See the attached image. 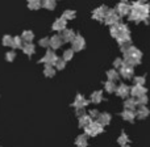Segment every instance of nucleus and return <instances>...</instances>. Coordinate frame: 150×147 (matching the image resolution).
I'll return each instance as SVG.
<instances>
[{
    "label": "nucleus",
    "instance_id": "nucleus-1",
    "mask_svg": "<svg viewBox=\"0 0 150 147\" xmlns=\"http://www.w3.org/2000/svg\"><path fill=\"white\" fill-rule=\"evenodd\" d=\"M84 130H86V134L87 135L95 137V135H98L99 133L103 132V125H100L98 121H92L87 127H84Z\"/></svg>",
    "mask_w": 150,
    "mask_h": 147
},
{
    "label": "nucleus",
    "instance_id": "nucleus-2",
    "mask_svg": "<svg viewBox=\"0 0 150 147\" xmlns=\"http://www.w3.org/2000/svg\"><path fill=\"white\" fill-rule=\"evenodd\" d=\"M57 59H58V57L55 55V53L52 51V50H47L46 54H45L44 57L40 59V62L45 63L46 66H54V63H55V60H57Z\"/></svg>",
    "mask_w": 150,
    "mask_h": 147
},
{
    "label": "nucleus",
    "instance_id": "nucleus-3",
    "mask_svg": "<svg viewBox=\"0 0 150 147\" xmlns=\"http://www.w3.org/2000/svg\"><path fill=\"white\" fill-rule=\"evenodd\" d=\"M104 20H105V24H108V25H117L119 24V15L116 13V11H113V9H111L109 11L108 9V12H107V15H105V17H104Z\"/></svg>",
    "mask_w": 150,
    "mask_h": 147
},
{
    "label": "nucleus",
    "instance_id": "nucleus-4",
    "mask_svg": "<svg viewBox=\"0 0 150 147\" xmlns=\"http://www.w3.org/2000/svg\"><path fill=\"white\" fill-rule=\"evenodd\" d=\"M73 44V50L74 51H80L82 49H84V46H86V41H84V38H83L82 36H75V38H74V41L71 42Z\"/></svg>",
    "mask_w": 150,
    "mask_h": 147
},
{
    "label": "nucleus",
    "instance_id": "nucleus-5",
    "mask_svg": "<svg viewBox=\"0 0 150 147\" xmlns=\"http://www.w3.org/2000/svg\"><path fill=\"white\" fill-rule=\"evenodd\" d=\"M107 12H108V8H107L105 5H101V7L96 8V9L93 11V13H92V17L95 18V20L101 21V20H104V17H105Z\"/></svg>",
    "mask_w": 150,
    "mask_h": 147
},
{
    "label": "nucleus",
    "instance_id": "nucleus-6",
    "mask_svg": "<svg viewBox=\"0 0 150 147\" xmlns=\"http://www.w3.org/2000/svg\"><path fill=\"white\" fill-rule=\"evenodd\" d=\"M146 92H148V89H146L144 85H133L132 88H130V95L134 96V97H141V96L146 95Z\"/></svg>",
    "mask_w": 150,
    "mask_h": 147
},
{
    "label": "nucleus",
    "instance_id": "nucleus-7",
    "mask_svg": "<svg viewBox=\"0 0 150 147\" xmlns=\"http://www.w3.org/2000/svg\"><path fill=\"white\" fill-rule=\"evenodd\" d=\"M62 44H63L62 37L58 36V34H55V36H53L52 38H50V45L49 46H52L53 50H57V49H59V47L62 46Z\"/></svg>",
    "mask_w": 150,
    "mask_h": 147
},
{
    "label": "nucleus",
    "instance_id": "nucleus-8",
    "mask_svg": "<svg viewBox=\"0 0 150 147\" xmlns=\"http://www.w3.org/2000/svg\"><path fill=\"white\" fill-rule=\"evenodd\" d=\"M130 12V5L129 4H125V3H120L116 8V13L120 16H125V15H129Z\"/></svg>",
    "mask_w": 150,
    "mask_h": 147
},
{
    "label": "nucleus",
    "instance_id": "nucleus-9",
    "mask_svg": "<svg viewBox=\"0 0 150 147\" xmlns=\"http://www.w3.org/2000/svg\"><path fill=\"white\" fill-rule=\"evenodd\" d=\"M120 75L125 79H129L130 76L133 75V67L132 66H127V65H122L120 67Z\"/></svg>",
    "mask_w": 150,
    "mask_h": 147
},
{
    "label": "nucleus",
    "instance_id": "nucleus-10",
    "mask_svg": "<svg viewBox=\"0 0 150 147\" xmlns=\"http://www.w3.org/2000/svg\"><path fill=\"white\" fill-rule=\"evenodd\" d=\"M75 36H76V34L74 33V30H71V29H65L61 37H62L63 42H73Z\"/></svg>",
    "mask_w": 150,
    "mask_h": 147
},
{
    "label": "nucleus",
    "instance_id": "nucleus-11",
    "mask_svg": "<svg viewBox=\"0 0 150 147\" xmlns=\"http://www.w3.org/2000/svg\"><path fill=\"white\" fill-rule=\"evenodd\" d=\"M53 30H57V32H62L66 29V20H63L62 17L58 18V20L54 21V24H53Z\"/></svg>",
    "mask_w": 150,
    "mask_h": 147
},
{
    "label": "nucleus",
    "instance_id": "nucleus-12",
    "mask_svg": "<svg viewBox=\"0 0 150 147\" xmlns=\"http://www.w3.org/2000/svg\"><path fill=\"white\" fill-rule=\"evenodd\" d=\"M116 92L120 97H127V96L130 93V88L128 87L127 84H120L119 87L116 88Z\"/></svg>",
    "mask_w": 150,
    "mask_h": 147
},
{
    "label": "nucleus",
    "instance_id": "nucleus-13",
    "mask_svg": "<svg viewBox=\"0 0 150 147\" xmlns=\"http://www.w3.org/2000/svg\"><path fill=\"white\" fill-rule=\"evenodd\" d=\"M87 104H88V101L86 100V98L83 97L82 95H78V96H76V98H75V101H74L73 105H74L76 109H80V108H84V106L87 105Z\"/></svg>",
    "mask_w": 150,
    "mask_h": 147
},
{
    "label": "nucleus",
    "instance_id": "nucleus-14",
    "mask_svg": "<svg viewBox=\"0 0 150 147\" xmlns=\"http://www.w3.org/2000/svg\"><path fill=\"white\" fill-rule=\"evenodd\" d=\"M21 39L25 44H32V41L34 39V33L32 30H24L23 34H21Z\"/></svg>",
    "mask_w": 150,
    "mask_h": 147
},
{
    "label": "nucleus",
    "instance_id": "nucleus-15",
    "mask_svg": "<svg viewBox=\"0 0 150 147\" xmlns=\"http://www.w3.org/2000/svg\"><path fill=\"white\" fill-rule=\"evenodd\" d=\"M42 7V0H28V8L32 11H37Z\"/></svg>",
    "mask_w": 150,
    "mask_h": 147
},
{
    "label": "nucleus",
    "instance_id": "nucleus-16",
    "mask_svg": "<svg viewBox=\"0 0 150 147\" xmlns=\"http://www.w3.org/2000/svg\"><path fill=\"white\" fill-rule=\"evenodd\" d=\"M23 51L25 53L26 55H33L34 53H36V46L33 45V42H32V44H24Z\"/></svg>",
    "mask_w": 150,
    "mask_h": 147
},
{
    "label": "nucleus",
    "instance_id": "nucleus-17",
    "mask_svg": "<svg viewBox=\"0 0 150 147\" xmlns=\"http://www.w3.org/2000/svg\"><path fill=\"white\" fill-rule=\"evenodd\" d=\"M23 46H24V41L21 39V37L20 36L13 37L12 46H11V47H13V49H23Z\"/></svg>",
    "mask_w": 150,
    "mask_h": 147
},
{
    "label": "nucleus",
    "instance_id": "nucleus-18",
    "mask_svg": "<svg viewBox=\"0 0 150 147\" xmlns=\"http://www.w3.org/2000/svg\"><path fill=\"white\" fill-rule=\"evenodd\" d=\"M136 105H137V101H136L134 98H128V100H125V103H124L125 110H133L134 112Z\"/></svg>",
    "mask_w": 150,
    "mask_h": 147
},
{
    "label": "nucleus",
    "instance_id": "nucleus-19",
    "mask_svg": "<svg viewBox=\"0 0 150 147\" xmlns=\"http://www.w3.org/2000/svg\"><path fill=\"white\" fill-rule=\"evenodd\" d=\"M109 121H111V116H109L108 113H101L100 116H99V118H98V122L100 125H103V126L108 125Z\"/></svg>",
    "mask_w": 150,
    "mask_h": 147
},
{
    "label": "nucleus",
    "instance_id": "nucleus-20",
    "mask_svg": "<svg viewBox=\"0 0 150 147\" xmlns=\"http://www.w3.org/2000/svg\"><path fill=\"white\" fill-rule=\"evenodd\" d=\"M91 122L92 121H91V117L88 116V114H84V116L79 117V126L80 127H87Z\"/></svg>",
    "mask_w": 150,
    "mask_h": 147
},
{
    "label": "nucleus",
    "instance_id": "nucleus-21",
    "mask_svg": "<svg viewBox=\"0 0 150 147\" xmlns=\"http://www.w3.org/2000/svg\"><path fill=\"white\" fill-rule=\"evenodd\" d=\"M121 117L125 120V121H133L136 117V113L133 110H124L121 113Z\"/></svg>",
    "mask_w": 150,
    "mask_h": 147
},
{
    "label": "nucleus",
    "instance_id": "nucleus-22",
    "mask_svg": "<svg viewBox=\"0 0 150 147\" xmlns=\"http://www.w3.org/2000/svg\"><path fill=\"white\" fill-rule=\"evenodd\" d=\"M101 100H103V93H101V91H96V92H93L92 95H91V101H92V103L99 104Z\"/></svg>",
    "mask_w": 150,
    "mask_h": 147
},
{
    "label": "nucleus",
    "instance_id": "nucleus-23",
    "mask_svg": "<svg viewBox=\"0 0 150 147\" xmlns=\"http://www.w3.org/2000/svg\"><path fill=\"white\" fill-rule=\"evenodd\" d=\"M136 116H137L138 118H146V117L149 116V109L146 108V106H141V108L137 110Z\"/></svg>",
    "mask_w": 150,
    "mask_h": 147
},
{
    "label": "nucleus",
    "instance_id": "nucleus-24",
    "mask_svg": "<svg viewBox=\"0 0 150 147\" xmlns=\"http://www.w3.org/2000/svg\"><path fill=\"white\" fill-rule=\"evenodd\" d=\"M55 5H57V1L55 0H42V7L46 8V9H54Z\"/></svg>",
    "mask_w": 150,
    "mask_h": 147
},
{
    "label": "nucleus",
    "instance_id": "nucleus-25",
    "mask_svg": "<svg viewBox=\"0 0 150 147\" xmlns=\"http://www.w3.org/2000/svg\"><path fill=\"white\" fill-rule=\"evenodd\" d=\"M75 145L78 147H86L87 146V135H79L75 141Z\"/></svg>",
    "mask_w": 150,
    "mask_h": 147
},
{
    "label": "nucleus",
    "instance_id": "nucleus-26",
    "mask_svg": "<svg viewBox=\"0 0 150 147\" xmlns=\"http://www.w3.org/2000/svg\"><path fill=\"white\" fill-rule=\"evenodd\" d=\"M44 75L46 77H53L55 75V68L53 66H45L44 68Z\"/></svg>",
    "mask_w": 150,
    "mask_h": 147
},
{
    "label": "nucleus",
    "instance_id": "nucleus-27",
    "mask_svg": "<svg viewBox=\"0 0 150 147\" xmlns=\"http://www.w3.org/2000/svg\"><path fill=\"white\" fill-rule=\"evenodd\" d=\"M73 57H74V50L73 49H69V50H65V51H63L62 59L65 60V62H69V60L73 59Z\"/></svg>",
    "mask_w": 150,
    "mask_h": 147
},
{
    "label": "nucleus",
    "instance_id": "nucleus-28",
    "mask_svg": "<svg viewBox=\"0 0 150 147\" xmlns=\"http://www.w3.org/2000/svg\"><path fill=\"white\" fill-rule=\"evenodd\" d=\"M75 15H76V13L74 12V11H71V9H67V11H65V12H63V15H62V18L63 20H73V18H75Z\"/></svg>",
    "mask_w": 150,
    "mask_h": 147
},
{
    "label": "nucleus",
    "instance_id": "nucleus-29",
    "mask_svg": "<svg viewBox=\"0 0 150 147\" xmlns=\"http://www.w3.org/2000/svg\"><path fill=\"white\" fill-rule=\"evenodd\" d=\"M104 87H105V91L107 92H109V93H112V92H115V91H116V84H115L113 82H111V80H108V82L105 83V85H104Z\"/></svg>",
    "mask_w": 150,
    "mask_h": 147
},
{
    "label": "nucleus",
    "instance_id": "nucleus-30",
    "mask_svg": "<svg viewBox=\"0 0 150 147\" xmlns=\"http://www.w3.org/2000/svg\"><path fill=\"white\" fill-rule=\"evenodd\" d=\"M107 76H108V79L111 80V82H113V80H117L120 76V74L117 72L116 70H109L108 72H107Z\"/></svg>",
    "mask_w": 150,
    "mask_h": 147
},
{
    "label": "nucleus",
    "instance_id": "nucleus-31",
    "mask_svg": "<svg viewBox=\"0 0 150 147\" xmlns=\"http://www.w3.org/2000/svg\"><path fill=\"white\" fill-rule=\"evenodd\" d=\"M12 39H13V37L12 36H9V34H5L4 37H3V45L4 46H7V47H9V46H12Z\"/></svg>",
    "mask_w": 150,
    "mask_h": 147
},
{
    "label": "nucleus",
    "instance_id": "nucleus-32",
    "mask_svg": "<svg viewBox=\"0 0 150 147\" xmlns=\"http://www.w3.org/2000/svg\"><path fill=\"white\" fill-rule=\"evenodd\" d=\"M54 67L57 68V70H63V68L66 67V62L62 59V58H58L54 63Z\"/></svg>",
    "mask_w": 150,
    "mask_h": 147
},
{
    "label": "nucleus",
    "instance_id": "nucleus-33",
    "mask_svg": "<svg viewBox=\"0 0 150 147\" xmlns=\"http://www.w3.org/2000/svg\"><path fill=\"white\" fill-rule=\"evenodd\" d=\"M16 58V51L15 50H9V51H7V54H5V59L8 60V62H13Z\"/></svg>",
    "mask_w": 150,
    "mask_h": 147
},
{
    "label": "nucleus",
    "instance_id": "nucleus-34",
    "mask_svg": "<svg viewBox=\"0 0 150 147\" xmlns=\"http://www.w3.org/2000/svg\"><path fill=\"white\" fill-rule=\"evenodd\" d=\"M40 46L41 47H47L50 45V38H47V37H44V38H41L40 39Z\"/></svg>",
    "mask_w": 150,
    "mask_h": 147
},
{
    "label": "nucleus",
    "instance_id": "nucleus-35",
    "mask_svg": "<svg viewBox=\"0 0 150 147\" xmlns=\"http://www.w3.org/2000/svg\"><path fill=\"white\" fill-rule=\"evenodd\" d=\"M136 101H137V105L145 106V104L148 103V96L144 95V96H141V97H138V100H136Z\"/></svg>",
    "mask_w": 150,
    "mask_h": 147
},
{
    "label": "nucleus",
    "instance_id": "nucleus-36",
    "mask_svg": "<svg viewBox=\"0 0 150 147\" xmlns=\"http://www.w3.org/2000/svg\"><path fill=\"white\" fill-rule=\"evenodd\" d=\"M119 25V24H117ZM117 25H113L111 28V34H112V37H115V38H117V37L120 36V32H119V26Z\"/></svg>",
    "mask_w": 150,
    "mask_h": 147
},
{
    "label": "nucleus",
    "instance_id": "nucleus-37",
    "mask_svg": "<svg viewBox=\"0 0 150 147\" xmlns=\"http://www.w3.org/2000/svg\"><path fill=\"white\" fill-rule=\"evenodd\" d=\"M127 142H128V137H127V134H125V133H122V134L120 135V138H119V143L121 146H125V145H127Z\"/></svg>",
    "mask_w": 150,
    "mask_h": 147
},
{
    "label": "nucleus",
    "instance_id": "nucleus-38",
    "mask_svg": "<svg viewBox=\"0 0 150 147\" xmlns=\"http://www.w3.org/2000/svg\"><path fill=\"white\" fill-rule=\"evenodd\" d=\"M134 83H136V85H144V83H145V77L144 76H136Z\"/></svg>",
    "mask_w": 150,
    "mask_h": 147
},
{
    "label": "nucleus",
    "instance_id": "nucleus-39",
    "mask_svg": "<svg viewBox=\"0 0 150 147\" xmlns=\"http://www.w3.org/2000/svg\"><path fill=\"white\" fill-rule=\"evenodd\" d=\"M99 112L96 110V109H92V110H90V117L91 118H99Z\"/></svg>",
    "mask_w": 150,
    "mask_h": 147
},
{
    "label": "nucleus",
    "instance_id": "nucleus-40",
    "mask_svg": "<svg viewBox=\"0 0 150 147\" xmlns=\"http://www.w3.org/2000/svg\"><path fill=\"white\" fill-rule=\"evenodd\" d=\"M113 65H115V67H121V66H122V59H121V58H116Z\"/></svg>",
    "mask_w": 150,
    "mask_h": 147
},
{
    "label": "nucleus",
    "instance_id": "nucleus-41",
    "mask_svg": "<svg viewBox=\"0 0 150 147\" xmlns=\"http://www.w3.org/2000/svg\"><path fill=\"white\" fill-rule=\"evenodd\" d=\"M84 109L83 108H80V109H76V116L78 117H82V116H84Z\"/></svg>",
    "mask_w": 150,
    "mask_h": 147
},
{
    "label": "nucleus",
    "instance_id": "nucleus-42",
    "mask_svg": "<svg viewBox=\"0 0 150 147\" xmlns=\"http://www.w3.org/2000/svg\"><path fill=\"white\" fill-rule=\"evenodd\" d=\"M128 1H129V0H121V3H125V4H128Z\"/></svg>",
    "mask_w": 150,
    "mask_h": 147
},
{
    "label": "nucleus",
    "instance_id": "nucleus-43",
    "mask_svg": "<svg viewBox=\"0 0 150 147\" xmlns=\"http://www.w3.org/2000/svg\"><path fill=\"white\" fill-rule=\"evenodd\" d=\"M121 147H130V146H128V145H125V146H121Z\"/></svg>",
    "mask_w": 150,
    "mask_h": 147
},
{
    "label": "nucleus",
    "instance_id": "nucleus-44",
    "mask_svg": "<svg viewBox=\"0 0 150 147\" xmlns=\"http://www.w3.org/2000/svg\"><path fill=\"white\" fill-rule=\"evenodd\" d=\"M0 147H1V146H0Z\"/></svg>",
    "mask_w": 150,
    "mask_h": 147
}]
</instances>
